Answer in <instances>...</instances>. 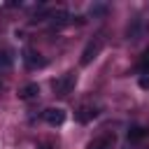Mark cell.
Here are the masks:
<instances>
[{
	"instance_id": "4",
	"label": "cell",
	"mask_w": 149,
	"mask_h": 149,
	"mask_svg": "<svg viewBox=\"0 0 149 149\" xmlns=\"http://www.w3.org/2000/svg\"><path fill=\"white\" fill-rule=\"evenodd\" d=\"M42 116H44V121H47L49 126L58 128V126H63V123H65V116H68V114H65V109H63V107H47Z\"/></svg>"
},
{
	"instance_id": "1",
	"label": "cell",
	"mask_w": 149,
	"mask_h": 149,
	"mask_svg": "<svg viewBox=\"0 0 149 149\" xmlns=\"http://www.w3.org/2000/svg\"><path fill=\"white\" fill-rule=\"evenodd\" d=\"M102 47H105V40H102V35H95L93 40H88L86 42V47H84V51H81V58H79V65H91L98 56H100V51H102Z\"/></svg>"
},
{
	"instance_id": "5",
	"label": "cell",
	"mask_w": 149,
	"mask_h": 149,
	"mask_svg": "<svg viewBox=\"0 0 149 149\" xmlns=\"http://www.w3.org/2000/svg\"><path fill=\"white\" fill-rule=\"evenodd\" d=\"M116 147V133H102L100 137H95L93 142H88L86 149H114Z\"/></svg>"
},
{
	"instance_id": "10",
	"label": "cell",
	"mask_w": 149,
	"mask_h": 149,
	"mask_svg": "<svg viewBox=\"0 0 149 149\" xmlns=\"http://www.w3.org/2000/svg\"><path fill=\"white\" fill-rule=\"evenodd\" d=\"M140 35H142V19H133L128 30H126V37L135 42V40H140Z\"/></svg>"
},
{
	"instance_id": "7",
	"label": "cell",
	"mask_w": 149,
	"mask_h": 149,
	"mask_svg": "<svg viewBox=\"0 0 149 149\" xmlns=\"http://www.w3.org/2000/svg\"><path fill=\"white\" fill-rule=\"evenodd\" d=\"M19 100H33V98H37L40 95V84L37 81H28V84H23L21 88H19Z\"/></svg>"
},
{
	"instance_id": "11",
	"label": "cell",
	"mask_w": 149,
	"mask_h": 149,
	"mask_svg": "<svg viewBox=\"0 0 149 149\" xmlns=\"http://www.w3.org/2000/svg\"><path fill=\"white\" fill-rule=\"evenodd\" d=\"M137 72H140L142 77L149 74V47L142 51V56H140V61H137Z\"/></svg>"
},
{
	"instance_id": "3",
	"label": "cell",
	"mask_w": 149,
	"mask_h": 149,
	"mask_svg": "<svg viewBox=\"0 0 149 149\" xmlns=\"http://www.w3.org/2000/svg\"><path fill=\"white\" fill-rule=\"evenodd\" d=\"M21 61H23V65H26L28 70H35V68H44V65H47V61H44L33 47H26V49H23Z\"/></svg>"
},
{
	"instance_id": "2",
	"label": "cell",
	"mask_w": 149,
	"mask_h": 149,
	"mask_svg": "<svg viewBox=\"0 0 149 149\" xmlns=\"http://www.w3.org/2000/svg\"><path fill=\"white\" fill-rule=\"evenodd\" d=\"M74 84H77V74H74V72H65V74H61L58 79H54L51 88H54L56 95H68V93L74 88Z\"/></svg>"
},
{
	"instance_id": "8",
	"label": "cell",
	"mask_w": 149,
	"mask_h": 149,
	"mask_svg": "<svg viewBox=\"0 0 149 149\" xmlns=\"http://www.w3.org/2000/svg\"><path fill=\"white\" fill-rule=\"evenodd\" d=\"M68 23H70V14H68L65 9H58V12L51 14V26H49V28H51V30H61V28L68 26Z\"/></svg>"
},
{
	"instance_id": "9",
	"label": "cell",
	"mask_w": 149,
	"mask_h": 149,
	"mask_svg": "<svg viewBox=\"0 0 149 149\" xmlns=\"http://www.w3.org/2000/svg\"><path fill=\"white\" fill-rule=\"evenodd\" d=\"M147 135H149V128H147V126L135 123V126H130V128H128V140H130V142H142Z\"/></svg>"
},
{
	"instance_id": "14",
	"label": "cell",
	"mask_w": 149,
	"mask_h": 149,
	"mask_svg": "<svg viewBox=\"0 0 149 149\" xmlns=\"http://www.w3.org/2000/svg\"><path fill=\"white\" fill-rule=\"evenodd\" d=\"M140 88H149V74L147 77H140Z\"/></svg>"
},
{
	"instance_id": "6",
	"label": "cell",
	"mask_w": 149,
	"mask_h": 149,
	"mask_svg": "<svg viewBox=\"0 0 149 149\" xmlns=\"http://www.w3.org/2000/svg\"><path fill=\"white\" fill-rule=\"evenodd\" d=\"M95 116H98V107H91V105H81V107L74 112V119H77L79 123H91Z\"/></svg>"
},
{
	"instance_id": "12",
	"label": "cell",
	"mask_w": 149,
	"mask_h": 149,
	"mask_svg": "<svg viewBox=\"0 0 149 149\" xmlns=\"http://www.w3.org/2000/svg\"><path fill=\"white\" fill-rule=\"evenodd\" d=\"M88 14H91L93 19H100V16L107 14V5H105V2H93L91 9H88Z\"/></svg>"
},
{
	"instance_id": "13",
	"label": "cell",
	"mask_w": 149,
	"mask_h": 149,
	"mask_svg": "<svg viewBox=\"0 0 149 149\" xmlns=\"http://www.w3.org/2000/svg\"><path fill=\"white\" fill-rule=\"evenodd\" d=\"M0 68H12V58L7 51H0Z\"/></svg>"
}]
</instances>
